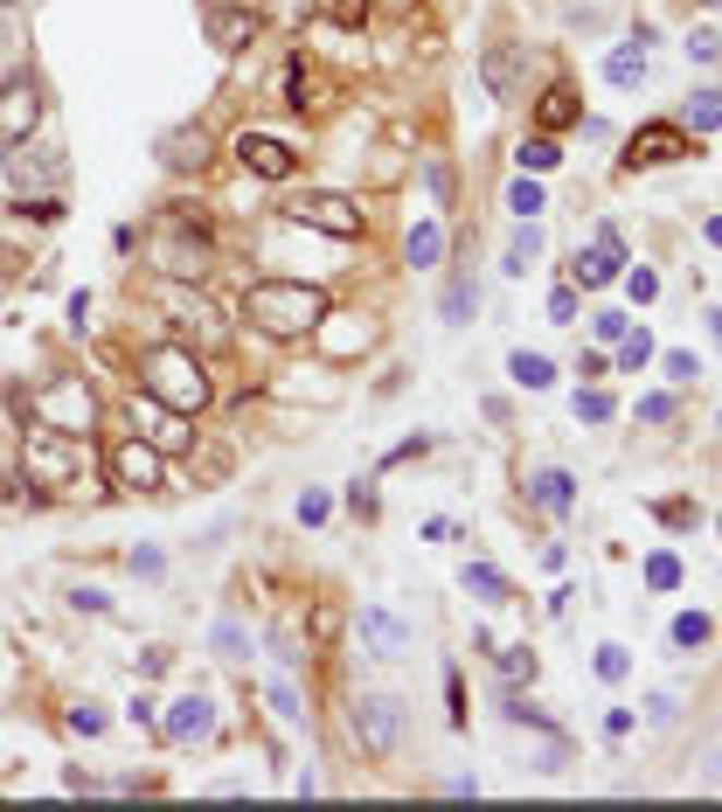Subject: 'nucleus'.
Masks as SVG:
<instances>
[{"label":"nucleus","mask_w":722,"mask_h":812,"mask_svg":"<svg viewBox=\"0 0 722 812\" xmlns=\"http://www.w3.org/2000/svg\"><path fill=\"white\" fill-rule=\"evenodd\" d=\"M243 319H251L257 334H272V341H306V334H320L334 319V306L306 278H257V286L243 292Z\"/></svg>","instance_id":"1"},{"label":"nucleus","mask_w":722,"mask_h":812,"mask_svg":"<svg viewBox=\"0 0 722 812\" xmlns=\"http://www.w3.org/2000/svg\"><path fill=\"white\" fill-rule=\"evenodd\" d=\"M84 480H91V438H77V431H56V424L22 431V494H28V500L77 494Z\"/></svg>","instance_id":"2"},{"label":"nucleus","mask_w":722,"mask_h":812,"mask_svg":"<svg viewBox=\"0 0 722 812\" xmlns=\"http://www.w3.org/2000/svg\"><path fill=\"white\" fill-rule=\"evenodd\" d=\"M140 389L160 396V403L181 410V417L208 403V375H202V362H195V348H146V354H140Z\"/></svg>","instance_id":"3"},{"label":"nucleus","mask_w":722,"mask_h":812,"mask_svg":"<svg viewBox=\"0 0 722 812\" xmlns=\"http://www.w3.org/2000/svg\"><path fill=\"white\" fill-rule=\"evenodd\" d=\"M105 472H111V486H125V494H167V451L146 445L140 431L105 451Z\"/></svg>","instance_id":"4"},{"label":"nucleus","mask_w":722,"mask_h":812,"mask_svg":"<svg viewBox=\"0 0 722 812\" xmlns=\"http://www.w3.org/2000/svg\"><path fill=\"white\" fill-rule=\"evenodd\" d=\"M154 264L167 278H202L216 251H208V237L195 230V216H160V243H154Z\"/></svg>","instance_id":"5"},{"label":"nucleus","mask_w":722,"mask_h":812,"mask_svg":"<svg viewBox=\"0 0 722 812\" xmlns=\"http://www.w3.org/2000/svg\"><path fill=\"white\" fill-rule=\"evenodd\" d=\"M28 410H35V424H56V431H91V417H98V403H91V389L77 383V375H56V383H43L28 396Z\"/></svg>","instance_id":"6"},{"label":"nucleus","mask_w":722,"mask_h":812,"mask_svg":"<svg viewBox=\"0 0 722 812\" xmlns=\"http://www.w3.org/2000/svg\"><path fill=\"white\" fill-rule=\"evenodd\" d=\"M348 729H354V743L369 750V758H396V743H404V702L361 694V702L348 708Z\"/></svg>","instance_id":"7"},{"label":"nucleus","mask_w":722,"mask_h":812,"mask_svg":"<svg viewBox=\"0 0 722 812\" xmlns=\"http://www.w3.org/2000/svg\"><path fill=\"white\" fill-rule=\"evenodd\" d=\"M35 125H43V77H35V70H14V77L0 84V146L35 140Z\"/></svg>","instance_id":"8"},{"label":"nucleus","mask_w":722,"mask_h":812,"mask_svg":"<svg viewBox=\"0 0 722 812\" xmlns=\"http://www.w3.org/2000/svg\"><path fill=\"white\" fill-rule=\"evenodd\" d=\"M285 216H292L299 230H320V237H361V209L348 195H299Z\"/></svg>","instance_id":"9"},{"label":"nucleus","mask_w":722,"mask_h":812,"mask_svg":"<svg viewBox=\"0 0 722 812\" xmlns=\"http://www.w3.org/2000/svg\"><path fill=\"white\" fill-rule=\"evenodd\" d=\"M125 417H132V431H140L146 445H160V451H188V445H195V431L181 424V410H167L160 396H146V403L132 396V410H125Z\"/></svg>","instance_id":"10"},{"label":"nucleus","mask_w":722,"mask_h":812,"mask_svg":"<svg viewBox=\"0 0 722 812\" xmlns=\"http://www.w3.org/2000/svg\"><path fill=\"white\" fill-rule=\"evenodd\" d=\"M237 160H243V174H257V181H292L299 174V154L285 140H272V132H243Z\"/></svg>","instance_id":"11"},{"label":"nucleus","mask_w":722,"mask_h":812,"mask_svg":"<svg viewBox=\"0 0 722 812\" xmlns=\"http://www.w3.org/2000/svg\"><path fill=\"white\" fill-rule=\"evenodd\" d=\"M154 154H160L167 174H202L208 154H216V140H208V125H167Z\"/></svg>","instance_id":"12"},{"label":"nucleus","mask_w":722,"mask_h":812,"mask_svg":"<svg viewBox=\"0 0 722 812\" xmlns=\"http://www.w3.org/2000/svg\"><path fill=\"white\" fill-rule=\"evenodd\" d=\"M160 306L175 313L181 334H195V341H222V313L208 306L202 292H188V286H175V278H167V286H160Z\"/></svg>","instance_id":"13"},{"label":"nucleus","mask_w":722,"mask_h":812,"mask_svg":"<svg viewBox=\"0 0 722 812\" xmlns=\"http://www.w3.org/2000/svg\"><path fill=\"white\" fill-rule=\"evenodd\" d=\"M695 140L688 125H639L633 132V154H625V167H667V160H688Z\"/></svg>","instance_id":"14"},{"label":"nucleus","mask_w":722,"mask_h":812,"mask_svg":"<svg viewBox=\"0 0 722 812\" xmlns=\"http://www.w3.org/2000/svg\"><path fill=\"white\" fill-rule=\"evenodd\" d=\"M480 77H486V90H493V98H521L528 49H521V43H493V49L480 56Z\"/></svg>","instance_id":"15"},{"label":"nucleus","mask_w":722,"mask_h":812,"mask_svg":"<svg viewBox=\"0 0 722 812\" xmlns=\"http://www.w3.org/2000/svg\"><path fill=\"white\" fill-rule=\"evenodd\" d=\"M257 8L243 0V8H208V43H216L222 56H237V49H251L257 43Z\"/></svg>","instance_id":"16"},{"label":"nucleus","mask_w":722,"mask_h":812,"mask_svg":"<svg viewBox=\"0 0 722 812\" xmlns=\"http://www.w3.org/2000/svg\"><path fill=\"white\" fill-rule=\"evenodd\" d=\"M160 729H167V743H202V736L216 729V702H208V694H181Z\"/></svg>","instance_id":"17"},{"label":"nucleus","mask_w":722,"mask_h":812,"mask_svg":"<svg viewBox=\"0 0 722 812\" xmlns=\"http://www.w3.org/2000/svg\"><path fill=\"white\" fill-rule=\"evenodd\" d=\"M8 174H14V187H56L63 181V154H49V146H14L8 154Z\"/></svg>","instance_id":"18"},{"label":"nucleus","mask_w":722,"mask_h":812,"mask_svg":"<svg viewBox=\"0 0 722 812\" xmlns=\"http://www.w3.org/2000/svg\"><path fill=\"white\" fill-rule=\"evenodd\" d=\"M361 632H369L375 659H404V653H410V632H404V618H396V611H383V604H369V611H361Z\"/></svg>","instance_id":"19"},{"label":"nucleus","mask_w":722,"mask_h":812,"mask_svg":"<svg viewBox=\"0 0 722 812\" xmlns=\"http://www.w3.org/2000/svg\"><path fill=\"white\" fill-rule=\"evenodd\" d=\"M604 77H612L618 90H633L646 77V43H618L612 56H604Z\"/></svg>","instance_id":"20"},{"label":"nucleus","mask_w":722,"mask_h":812,"mask_svg":"<svg viewBox=\"0 0 722 812\" xmlns=\"http://www.w3.org/2000/svg\"><path fill=\"white\" fill-rule=\"evenodd\" d=\"M536 119H542V132H563V125H577V119H583L577 90H569V84H556V90H549V98L536 105Z\"/></svg>","instance_id":"21"},{"label":"nucleus","mask_w":722,"mask_h":812,"mask_svg":"<svg viewBox=\"0 0 722 812\" xmlns=\"http://www.w3.org/2000/svg\"><path fill=\"white\" fill-rule=\"evenodd\" d=\"M404 257L417 264V271H431V264L445 257V230H438V222H417V230H410V243H404Z\"/></svg>","instance_id":"22"},{"label":"nucleus","mask_w":722,"mask_h":812,"mask_svg":"<svg viewBox=\"0 0 722 812\" xmlns=\"http://www.w3.org/2000/svg\"><path fill=\"white\" fill-rule=\"evenodd\" d=\"M618 264H625V257H618V251H604V243H598L591 257L577 251V286H591V292H598V286H612V278H618Z\"/></svg>","instance_id":"23"},{"label":"nucleus","mask_w":722,"mask_h":812,"mask_svg":"<svg viewBox=\"0 0 722 812\" xmlns=\"http://www.w3.org/2000/svg\"><path fill=\"white\" fill-rule=\"evenodd\" d=\"M569 500H577V480H569V472H542V480H536V507L569 514Z\"/></svg>","instance_id":"24"},{"label":"nucleus","mask_w":722,"mask_h":812,"mask_svg":"<svg viewBox=\"0 0 722 812\" xmlns=\"http://www.w3.org/2000/svg\"><path fill=\"white\" fill-rule=\"evenodd\" d=\"M507 375H515L521 389H549V383H556V368H549L542 354H528V348H515V354H507Z\"/></svg>","instance_id":"25"},{"label":"nucleus","mask_w":722,"mask_h":812,"mask_svg":"<svg viewBox=\"0 0 722 812\" xmlns=\"http://www.w3.org/2000/svg\"><path fill=\"white\" fill-rule=\"evenodd\" d=\"M681 125H688L695 140H701V132H715V125H722V98H715V90H701V98H688V111H681Z\"/></svg>","instance_id":"26"},{"label":"nucleus","mask_w":722,"mask_h":812,"mask_svg":"<svg viewBox=\"0 0 722 812\" xmlns=\"http://www.w3.org/2000/svg\"><path fill=\"white\" fill-rule=\"evenodd\" d=\"M472 306H480V286H472V278H452V286H445V319H452V327H466Z\"/></svg>","instance_id":"27"},{"label":"nucleus","mask_w":722,"mask_h":812,"mask_svg":"<svg viewBox=\"0 0 722 812\" xmlns=\"http://www.w3.org/2000/svg\"><path fill=\"white\" fill-rule=\"evenodd\" d=\"M22 35H28V8L22 0H0V56L22 49Z\"/></svg>","instance_id":"28"},{"label":"nucleus","mask_w":722,"mask_h":812,"mask_svg":"<svg viewBox=\"0 0 722 812\" xmlns=\"http://www.w3.org/2000/svg\"><path fill=\"white\" fill-rule=\"evenodd\" d=\"M466 591H480L486 604H507V577L493 562H466Z\"/></svg>","instance_id":"29"},{"label":"nucleus","mask_w":722,"mask_h":812,"mask_svg":"<svg viewBox=\"0 0 722 812\" xmlns=\"http://www.w3.org/2000/svg\"><path fill=\"white\" fill-rule=\"evenodd\" d=\"M521 174H549V167H556L563 154H556V140H549V132H542V140H521Z\"/></svg>","instance_id":"30"},{"label":"nucleus","mask_w":722,"mask_h":812,"mask_svg":"<svg viewBox=\"0 0 722 812\" xmlns=\"http://www.w3.org/2000/svg\"><path fill=\"white\" fill-rule=\"evenodd\" d=\"M536 251H542V230H536V222H521L515 243H507V271H528V257H536Z\"/></svg>","instance_id":"31"},{"label":"nucleus","mask_w":722,"mask_h":812,"mask_svg":"<svg viewBox=\"0 0 722 812\" xmlns=\"http://www.w3.org/2000/svg\"><path fill=\"white\" fill-rule=\"evenodd\" d=\"M507 209H515L521 222H536V209H542V187H536V181H528V174H521L515 187H507Z\"/></svg>","instance_id":"32"},{"label":"nucleus","mask_w":722,"mask_h":812,"mask_svg":"<svg viewBox=\"0 0 722 812\" xmlns=\"http://www.w3.org/2000/svg\"><path fill=\"white\" fill-rule=\"evenodd\" d=\"M612 410H618V403H612L604 389H577V417H583V424H604Z\"/></svg>","instance_id":"33"},{"label":"nucleus","mask_w":722,"mask_h":812,"mask_svg":"<svg viewBox=\"0 0 722 812\" xmlns=\"http://www.w3.org/2000/svg\"><path fill=\"white\" fill-rule=\"evenodd\" d=\"M646 583H653V591H674V583H681V562H674L667 549H660V556H646Z\"/></svg>","instance_id":"34"},{"label":"nucleus","mask_w":722,"mask_h":812,"mask_svg":"<svg viewBox=\"0 0 722 812\" xmlns=\"http://www.w3.org/2000/svg\"><path fill=\"white\" fill-rule=\"evenodd\" d=\"M285 105L306 111V63H299V56H285Z\"/></svg>","instance_id":"35"},{"label":"nucleus","mask_w":722,"mask_h":812,"mask_svg":"<svg viewBox=\"0 0 722 812\" xmlns=\"http://www.w3.org/2000/svg\"><path fill=\"white\" fill-rule=\"evenodd\" d=\"M327 8V22H340V28H361L369 22V0H320Z\"/></svg>","instance_id":"36"},{"label":"nucleus","mask_w":722,"mask_h":812,"mask_svg":"<svg viewBox=\"0 0 722 812\" xmlns=\"http://www.w3.org/2000/svg\"><path fill=\"white\" fill-rule=\"evenodd\" d=\"M688 56H695V63H722V28H695L688 35Z\"/></svg>","instance_id":"37"},{"label":"nucleus","mask_w":722,"mask_h":812,"mask_svg":"<svg viewBox=\"0 0 722 812\" xmlns=\"http://www.w3.org/2000/svg\"><path fill=\"white\" fill-rule=\"evenodd\" d=\"M674 646H709V618H701V611L674 618Z\"/></svg>","instance_id":"38"},{"label":"nucleus","mask_w":722,"mask_h":812,"mask_svg":"<svg viewBox=\"0 0 722 812\" xmlns=\"http://www.w3.org/2000/svg\"><path fill=\"white\" fill-rule=\"evenodd\" d=\"M618 362H625V368L639 375L646 362H653V341H646V334H625V341H618Z\"/></svg>","instance_id":"39"},{"label":"nucleus","mask_w":722,"mask_h":812,"mask_svg":"<svg viewBox=\"0 0 722 812\" xmlns=\"http://www.w3.org/2000/svg\"><path fill=\"white\" fill-rule=\"evenodd\" d=\"M604 14H612V0H563V22H604Z\"/></svg>","instance_id":"40"},{"label":"nucleus","mask_w":722,"mask_h":812,"mask_svg":"<svg viewBox=\"0 0 722 812\" xmlns=\"http://www.w3.org/2000/svg\"><path fill=\"white\" fill-rule=\"evenodd\" d=\"M63 723L77 729V736H98V729H105V708H98V702H77V708L63 715Z\"/></svg>","instance_id":"41"},{"label":"nucleus","mask_w":722,"mask_h":812,"mask_svg":"<svg viewBox=\"0 0 722 812\" xmlns=\"http://www.w3.org/2000/svg\"><path fill=\"white\" fill-rule=\"evenodd\" d=\"M216 646L230 653V659H243V646H251V639H243V626H237V618H222V626H216Z\"/></svg>","instance_id":"42"},{"label":"nucleus","mask_w":722,"mask_h":812,"mask_svg":"<svg viewBox=\"0 0 722 812\" xmlns=\"http://www.w3.org/2000/svg\"><path fill=\"white\" fill-rule=\"evenodd\" d=\"M674 417V396H639V424H667Z\"/></svg>","instance_id":"43"},{"label":"nucleus","mask_w":722,"mask_h":812,"mask_svg":"<svg viewBox=\"0 0 722 812\" xmlns=\"http://www.w3.org/2000/svg\"><path fill=\"white\" fill-rule=\"evenodd\" d=\"M674 715H681V702H674V694H653V702H646V723H653V729H667Z\"/></svg>","instance_id":"44"},{"label":"nucleus","mask_w":722,"mask_h":812,"mask_svg":"<svg viewBox=\"0 0 722 812\" xmlns=\"http://www.w3.org/2000/svg\"><path fill=\"white\" fill-rule=\"evenodd\" d=\"M501 674H515V681H521V674H528V681H536V653H528V646H515V653H501Z\"/></svg>","instance_id":"45"},{"label":"nucleus","mask_w":722,"mask_h":812,"mask_svg":"<svg viewBox=\"0 0 722 812\" xmlns=\"http://www.w3.org/2000/svg\"><path fill=\"white\" fill-rule=\"evenodd\" d=\"M625 667H633L625 646H604V653H598V674H604V681H625Z\"/></svg>","instance_id":"46"},{"label":"nucleus","mask_w":722,"mask_h":812,"mask_svg":"<svg viewBox=\"0 0 722 812\" xmlns=\"http://www.w3.org/2000/svg\"><path fill=\"white\" fill-rule=\"evenodd\" d=\"M272 708L285 715V723H299V694H292V681H272Z\"/></svg>","instance_id":"47"},{"label":"nucleus","mask_w":722,"mask_h":812,"mask_svg":"<svg viewBox=\"0 0 722 812\" xmlns=\"http://www.w3.org/2000/svg\"><path fill=\"white\" fill-rule=\"evenodd\" d=\"M625 334H633V319H625V313H598V341H625Z\"/></svg>","instance_id":"48"},{"label":"nucleus","mask_w":722,"mask_h":812,"mask_svg":"<svg viewBox=\"0 0 722 812\" xmlns=\"http://www.w3.org/2000/svg\"><path fill=\"white\" fill-rule=\"evenodd\" d=\"M625 292H633V299H639V306H646V299H653V292H660V278H653V271H633V278H625Z\"/></svg>","instance_id":"49"},{"label":"nucleus","mask_w":722,"mask_h":812,"mask_svg":"<svg viewBox=\"0 0 722 812\" xmlns=\"http://www.w3.org/2000/svg\"><path fill=\"white\" fill-rule=\"evenodd\" d=\"M549 319H577V292H569V286L549 292Z\"/></svg>","instance_id":"50"},{"label":"nucleus","mask_w":722,"mask_h":812,"mask_svg":"<svg viewBox=\"0 0 722 812\" xmlns=\"http://www.w3.org/2000/svg\"><path fill=\"white\" fill-rule=\"evenodd\" d=\"M660 368H667L674 383H695V354H681V348H674V354H667V362H660Z\"/></svg>","instance_id":"51"},{"label":"nucleus","mask_w":722,"mask_h":812,"mask_svg":"<svg viewBox=\"0 0 722 812\" xmlns=\"http://www.w3.org/2000/svg\"><path fill=\"white\" fill-rule=\"evenodd\" d=\"M299 521H306V528L327 521V494H306V500H299Z\"/></svg>","instance_id":"52"},{"label":"nucleus","mask_w":722,"mask_h":812,"mask_svg":"<svg viewBox=\"0 0 722 812\" xmlns=\"http://www.w3.org/2000/svg\"><path fill=\"white\" fill-rule=\"evenodd\" d=\"M660 521H674V528H688V521H695V507H688V500H667V507H660Z\"/></svg>","instance_id":"53"},{"label":"nucleus","mask_w":722,"mask_h":812,"mask_svg":"<svg viewBox=\"0 0 722 812\" xmlns=\"http://www.w3.org/2000/svg\"><path fill=\"white\" fill-rule=\"evenodd\" d=\"M278 14H285V22H299V14H313V0H278Z\"/></svg>","instance_id":"54"},{"label":"nucleus","mask_w":722,"mask_h":812,"mask_svg":"<svg viewBox=\"0 0 722 812\" xmlns=\"http://www.w3.org/2000/svg\"><path fill=\"white\" fill-rule=\"evenodd\" d=\"M701 237H709L715 251H722V216H709V222H701Z\"/></svg>","instance_id":"55"},{"label":"nucleus","mask_w":722,"mask_h":812,"mask_svg":"<svg viewBox=\"0 0 722 812\" xmlns=\"http://www.w3.org/2000/svg\"><path fill=\"white\" fill-rule=\"evenodd\" d=\"M701 771H722V736H715V750H709V758H701Z\"/></svg>","instance_id":"56"},{"label":"nucleus","mask_w":722,"mask_h":812,"mask_svg":"<svg viewBox=\"0 0 722 812\" xmlns=\"http://www.w3.org/2000/svg\"><path fill=\"white\" fill-rule=\"evenodd\" d=\"M208 8H243V0H208Z\"/></svg>","instance_id":"57"}]
</instances>
